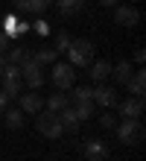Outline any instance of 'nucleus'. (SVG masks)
Listing matches in <instances>:
<instances>
[{"instance_id":"a878e982","label":"nucleus","mask_w":146,"mask_h":161,"mask_svg":"<svg viewBox=\"0 0 146 161\" xmlns=\"http://www.w3.org/2000/svg\"><path fill=\"white\" fill-rule=\"evenodd\" d=\"M6 106H9V97H6L3 91H0V114H3V111H6Z\"/></svg>"},{"instance_id":"4468645a","label":"nucleus","mask_w":146,"mask_h":161,"mask_svg":"<svg viewBox=\"0 0 146 161\" xmlns=\"http://www.w3.org/2000/svg\"><path fill=\"white\" fill-rule=\"evenodd\" d=\"M58 123H62V129L64 132H76L79 129V117H76V111H73V106H67V108H62L58 111Z\"/></svg>"},{"instance_id":"9b49d317","label":"nucleus","mask_w":146,"mask_h":161,"mask_svg":"<svg viewBox=\"0 0 146 161\" xmlns=\"http://www.w3.org/2000/svg\"><path fill=\"white\" fill-rule=\"evenodd\" d=\"M41 108H44V97L38 91L21 94V111H24V114H38Z\"/></svg>"},{"instance_id":"5701e85b","label":"nucleus","mask_w":146,"mask_h":161,"mask_svg":"<svg viewBox=\"0 0 146 161\" xmlns=\"http://www.w3.org/2000/svg\"><path fill=\"white\" fill-rule=\"evenodd\" d=\"M70 41H73V38H70V35H67V32L62 30V32L56 35V47H53V50H56V53H67V47H70Z\"/></svg>"},{"instance_id":"412c9836","label":"nucleus","mask_w":146,"mask_h":161,"mask_svg":"<svg viewBox=\"0 0 146 161\" xmlns=\"http://www.w3.org/2000/svg\"><path fill=\"white\" fill-rule=\"evenodd\" d=\"M94 100H76L73 103V111H76V117L79 120H88V117H94Z\"/></svg>"},{"instance_id":"2f4dec72","label":"nucleus","mask_w":146,"mask_h":161,"mask_svg":"<svg viewBox=\"0 0 146 161\" xmlns=\"http://www.w3.org/2000/svg\"><path fill=\"white\" fill-rule=\"evenodd\" d=\"M0 73H3V68H0Z\"/></svg>"},{"instance_id":"4be33fe9","label":"nucleus","mask_w":146,"mask_h":161,"mask_svg":"<svg viewBox=\"0 0 146 161\" xmlns=\"http://www.w3.org/2000/svg\"><path fill=\"white\" fill-rule=\"evenodd\" d=\"M29 59H32V50H29V47H15V50L9 53V62L18 64V68H21L24 62H29Z\"/></svg>"},{"instance_id":"1a4fd4ad","label":"nucleus","mask_w":146,"mask_h":161,"mask_svg":"<svg viewBox=\"0 0 146 161\" xmlns=\"http://www.w3.org/2000/svg\"><path fill=\"white\" fill-rule=\"evenodd\" d=\"M117 108H120L123 120H140L143 117V97H129V100L117 103Z\"/></svg>"},{"instance_id":"2eb2a0df","label":"nucleus","mask_w":146,"mask_h":161,"mask_svg":"<svg viewBox=\"0 0 146 161\" xmlns=\"http://www.w3.org/2000/svg\"><path fill=\"white\" fill-rule=\"evenodd\" d=\"M70 106V97H67V94H62V91H56V94H50V97L44 100V108H50V111H62V108H67Z\"/></svg>"},{"instance_id":"bb28decb","label":"nucleus","mask_w":146,"mask_h":161,"mask_svg":"<svg viewBox=\"0 0 146 161\" xmlns=\"http://www.w3.org/2000/svg\"><path fill=\"white\" fill-rule=\"evenodd\" d=\"M134 62L143 64V62H146V53H143V50H134Z\"/></svg>"},{"instance_id":"0eeeda50","label":"nucleus","mask_w":146,"mask_h":161,"mask_svg":"<svg viewBox=\"0 0 146 161\" xmlns=\"http://www.w3.org/2000/svg\"><path fill=\"white\" fill-rule=\"evenodd\" d=\"M114 24L126 26V30L138 26V24H140V12H138V6H134V3H117V6H114Z\"/></svg>"},{"instance_id":"ddd939ff","label":"nucleus","mask_w":146,"mask_h":161,"mask_svg":"<svg viewBox=\"0 0 146 161\" xmlns=\"http://www.w3.org/2000/svg\"><path fill=\"white\" fill-rule=\"evenodd\" d=\"M126 88H129L132 97H143V94H146V70H143V68H140V70H134V73H132V79L126 82Z\"/></svg>"},{"instance_id":"c85d7f7f","label":"nucleus","mask_w":146,"mask_h":161,"mask_svg":"<svg viewBox=\"0 0 146 161\" xmlns=\"http://www.w3.org/2000/svg\"><path fill=\"white\" fill-rule=\"evenodd\" d=\"M38 32H41V35H47V32H50V26H47V21H38Z\"/></svg>"},{"instance_id":"aec40b11","label":"nucleus","mask_w":146,"mask_h":161,"mask_svg":"<svg viewBox=\"0 0 146 161\" xmlns=\"http://www.w3.org/2000/svg\"><path fill=\"white\" fill-rule=\"evenodd\" d=\"M50 3L53 0H21V12H35V15H41V12H47L50 9Z\"/></svg>"},{"instance_id":"20e7f679","label":"nucleus","mask_w":146,"mask_h":161,"mask_svg":"<svg viewBox=\"0 0 146 161\" xmlns=\"http://www.w3.org/2000/svg\"><path fill=\"white\" fill-rule=\"evenodd\" d=\"M114 129H117V141L126 144V147H138L143 141V135H146L143 120H120Z\"/></svg>"},{"instance_id":"b1692460","label":"nucleus","mask_w":146,"mask_h":161,"mask_svg":"<svg viewBox=\"0 0 146 161\" xmlns=\"http://www.w3.org/2000/svg\"><path fill=\"white\" fill-rule=\"evenodd\" d=\"M100 126H102V129H114V126H117V117L111 114L108 108H102V114H100Z\"/></svg>"},{"instance_id":"c756f323","label":"nucleus","mask_w":146,"mask_h":161,"mask_svg":"<svg viewBox=\"0 0 146 161\" xmlns=\"http://www.w3.org/2000/svg\"><path fill=\"white\" fill-rule=\"evenodd\" d=\"M9 3H12V6H15V9H18V6H21V0H9Z\"/></svg>"},{"instance_id":"dca6fc26","label":"nucleus","mask_w":146,"mask_h":161,"mask_svg":"<svg viewBox=\"0 0 146 161\" xmlns=\"http://www.w3.org/2000/svg\"><path fill=\"white\" fill-rule=\"evenodd\" d=\"M32 62H35V64H41V68H50L53 62H58V53L53 50V47H41V50H35V53H32Z\"/></svg>"},{"instance_id":"393cba45","label":"nucleus","mask_w":146,"mask_h":161,"mask_svg":"<svg viewBox=\"0 0 146 161\" xmlns=\"http://www.w3.org/2000/svg\"><path fill=\"white\" fill-rule=\"evenodd\" d=\"M6 47H9V35L0 30V53H6Z\"/></svg>"},{"instance_id":"7c9ffc66","label":"nucleus","mask_w":146,"mask_h":161,"mask_svg":"<svg viewBox=\"0 0 146 161\" xmlns=\"http://www.w3.org/2000/svg\"><path fill=\"white\" fill-rule=\"evenodd\" d=\"M129 3H138V0H129Z\"/></svg>"},{"instance_id":"a211bd4d","label":"nucleus","mask_w":146,"mask_h":161,"mask_svg":"<svg viewBox=\"0 0 146 161\" xmlns=\"http://www.w3.org/2000/svg\"><path fill=\"white\" fill-rule=\"evenodd\" d=\"M132 64L129 62H117V64H111V76L117 79V82H120V85H126V82H129L132 79Z\"/></svg>"},{"instance_id":"39448f33","label":"nucleus","mask_w":146,"mask_h":161,"mask_svg":"<svg viewBox=\"0 0 146 161\" xmlns=\"http://www.w3.org/2000/svg\"><path fill=\"white\" fill-rule=\"evenodd\" d=\"M21 88H24V82H21V68L9 62L6 68H3V73H0V91L12 100V97H21Z\"/></svg>"},{"instance_id":"6e6552de","label":"nucleus","mask_w":146,"mask_h":161,"mask_svg":"<svg viewBox=\"0 0 146 161\" xmlns=\"http://www.w3.org/2000/svg\"><path fill=\"white\" fill-rule=\"evenodd\" d=\"M117 103H120L117 88H111V85H105V82H96V88H94V106H100V108H114Z\"/></svg>"},{"instance_id":"423d86ee","label":"nucleus","mask_w":146,"mask_h":161,"mask_svg":"<svg viewBox=\"0 0 146 161\" xmlns=\"http://www.w3.org/2000/svg\"><path fill=\"white\" fill-rule=\"evenodd\" d=\"M21 82L26 85L29 91H38V88L47 82V73H44L41 64H35L32 59H29V62H24V64H21Z\"/></svg>"},{"instance_id":"7ed1b4c3","label":"nucleus","mask_w":146,"mask_h":161,"mask_svg":"<svg viewBox=\"0 0 146 161\" xmlns=\"http://www.w3.org/2000/svg\"><path fill=\"white\" fill-rule=\"evenodd\" d=\"M50 82L56 85V91H70L76 85V68L70 62H53L50 64Z\"/></svg>"},{"instance_id":"9d476101","label":"nucleus","mask_w":146,"mask_h":161,"mask_svg":"<svg viewBox=\"0 0 146 161\" xmlns=\"http://www.w3.org/2000/svg\"><path fill=\"white\" fill-rule=\"evenodd\" d=\"M82 155H85V161H105L108 158V147H105V141L91 138L82 144Z\"/></svg>"},{"instance_id":"f257e3e1","label":"nucleus","mask_w":146,"mask_h":161,"mask_svg":"<svg viewBox=\"0 0 146 161\" xmlns=\"http://www.w3.org/2000/svg\"><path fill=\"white\" fill-rule=\"evenodd\" d=\"M67 59H70L73 68H88V64L96 59V47H94V41H88V38L70 41V47H67Z\"/></svg>"},{"instance_id":"f03ea898","label":"nucleus","mask_w":146,"mask_h":161,"mask_svg":"<svg viewBox=\"0 0 146 161\" xmlns=\"http://www.w3.org/2000/svg\"><path fill=\"white\" fill-rule=\"evenodd\" d=\"M35 129H38V135H44V138H50V141H58L64 135V129H62V123H58V114L50 108H41L35 114Z\"/></svg>"},{"instance_id":"cd10ccee","label":"nucleus","mask_w":146,"mask_h":161,"mask_svg":"<svg viewBox=\"0 0 146 161\" xmlns=\"http://www.w3.org/2000/svg\"><path fill=\"white\" fill-rule=\"evenodd\" d=\"M117 3H120V0H100V6H105V9H114Z\"/></svg>"},{"instance_id":"f8f14e48","label":"nucleus","mask_w":146,"mask_h":161,"mask_svg":"<svg viewBox=\"0 0 146 161\" xmlns=\"http://www.w3.org/2000/svg\"><path fill=\"white\" fill-rule=\"evenodd\" d=\"M88 76H91L94 82H105V79L111 76V62H105V59L96 62V59H94L91 64H88Z\"/></svg>"},{"instance_id":"6ab92c4d","label":"nucleus","mask_w":146,"mask_h":161,"mask_svg":"<svg viewBox=\"0 0 146 161\" xmlns=\"http://www.w3.org/2000/svg\"><path fill=\"white\" fill-rule=\"evenodd\" d=\"M82 9H85V0H58V12H62L64 18L79 15Z\"/></svg>"},{"instance_id":"f3484780","label":"nucleus","mask_w":146,"mask_h":161,"mask_svg":"<svg viewBox=\"0 0 146 161\" xmlns=\"http://www.w3.org/2000/svg\"><path fill=\"white\" fill-rule=\"evenodd\" d=\"M3 123H6V129H21L26 123V117H24L21 108H6L3 111Z\"/></svg>"}]
</instances>
